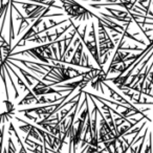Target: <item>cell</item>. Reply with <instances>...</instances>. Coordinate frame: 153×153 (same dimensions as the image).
Listing matches in <instances>:
<instances>
[{"mask_svg": "<svg viewBox=\"0 0 153 153\" xmlns=\"http://www.w3.org/2000/svg\"><path fill=\"white\" fill-rule=\"evenodd\" d=\"M60 1L62 2L65 13L70 18L78 20H86L90 17H96L94 14H92L91 12H89L83 5H81L74 0H60Z\"/></svg>", "mask_w": 153, "mask_h": 153, "instance_id": "1", "label": "cell"}, {"mask_svg": "<svg viewBox=\"0 0 153 153\" xmlns=\"http://www.w3.org/2000/svg\"><path fill=\"white\" fill-rule=\"evenodd\" d=\"M51 84L49 85H46L44 84L42 81H39L38 80V84L36 86H34L32 89V91L34 92L36 96H45V94H61V92L59 90H55L51 87Z\"/></svg>", "mask_w": 153, "mask_h": 153, "instance_id": "2", "label": "cell"}, {"mask_svg": "<svg viewBox=\"0 0 153 153\" xmlns=\"http://www.w3.org/2000/svg\"><path fill=\"white\" fill-rule=\"evenodd\" d=\"M3 103H4L5 106H7V114H11V113H13L14 110H15V107H14L13 103H12L11 101H9V100L4 101Z\"/></svg>", "mask_w": 153, "mask_h": 153, "instance_id": "3", "label": "cell"}, {"mask_svg": "<svg viewBox=\"0 0 153 153\" xmlns=\"http://www.w3.org/2000/svg\"><path fill=\"white\" fill-rule=\"evenodd\" d=\"M83 1H85V0H83ZM94 1H101V0H94Z\"/></svg>", "mask_w": 153, "mask_h": 153, "instance_id": "4", "label": "cell"}]
</instances>
